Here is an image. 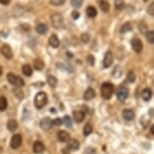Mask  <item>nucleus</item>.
Instances as JSON below:
<instances>
[{
    "instance_id": "nucleus-1",
    "label": "nucleus",
    "mask_w": 154,
    "mask_h": 154,
    "mask_svg": "<svg viewBox=\"0 0 154 154\" xmlns=\"http://www.w3.org/2000/svg\"><path fill=\"white\" fill-rule=\"evenodd\" d=\"M115 92V87L111 83H104L101 87V94L104 99H110Z\"/></svg>"
},
{
    "instance_id": "nucleus-2",
    "label": "nucleus",
    "mask_w": 154,
    "mask_h": 154,
    "mask_svg": "<svg viewBox=\"0 0 154 154\" xmlns=\"http://www.w3.org/2000/svg\"><path fill=\"white\" fill-rule=\"evenodd\" d=\"M46 103H48V96L45 92H39L34 99V105L37 109H42L46 105Z\"/></svg>"
},
{
    "instance_id": "nucleus-3",
    "label": "nucleus",
    "mask_w": 154,
    "mask_h": 154,
    "mask_svg": "<svg viewBox=\"0 0 154 154\" xmlns=\"http://www.w3.org/2000/svg\"><path fill=\"white\" fill-rule=\"evenodd\" d=\"M7 80L10 84L16 86L17 88H21V87L24 86V81H23L20 77H17V75L12 74V72H8Z\"/></svg>"
},
{
    "instance_id": "nucleus-4",
    "label": "nucleus",
    "mask_w": 154,
    "mask_h": 154,
    "mask_svg": "<svg viewBox=\"0 0 154 154\" xmlns=\"http://www.w3.org/2000/svg\"><path fill=\"white\" fill-rule=\"evenodd\" d=\"M51 24L54 27L60 28L63 25V17L62 14L60 13H54L51 15Z\"/></svg>"
},
{
    "instance_id": "nucleus-5",
    "label": "nucleus",
    "mask_w": 154,
    "mask_h": 154,
    "mask_svg": "<svg viewBox=\"0 0 154 154\" xmlns=\"http://www.w3.org/2000/svg\"><path fill=\"white\" fill-rule=\"evenodd\" d=\"M21 143H22L21 135H20V134H15V135H13L12 139H11L10 146H11V148H13V149H17V148L20 147Z\"/></svg>"
},
{
    "instance_id": "nucleus-6",
    "label": "nucleus",
    "mask_w": 154,
    "mask_h": 154,
    "mask_svg": "<svg viewBox=\"0 0 154 154\" xmlns=\"http://www.w3.org/2000/svg\"><path fill=\"white\" fill-rule=\"evenodd\" d=\"M0 51H1V54H3V57H6L7 60H10L12 59L13 57V54H12V49L8 45H3L1 46V48H0Z\"/></svg>"
},
{
    "instance_id": "nucleus-7",
    "label": "nucleus",
    "mask_w": 154,
    "mask_h": 154,
    "mask_svg": "<svg viewBox=\"0 0 154 154\" xmlns=\"http://www.w3.org/2000/svg\"><path fill=\"white\" fill-rule=\"evenodd\" d=\"M128 93L129 92H128V89L126 87L121 86L117 91V97L120 101H125L128 97Z\"/></svg>"
},
{
    "instance_id": "nucleus-8",
    "label": "nucleus",
    "mask_w": 154,
    "mask_h": 154,
    "mask_svg": "<svg viewBox=\"0 0 154 154\" xmlns=\"http://www.w3.org/2000/svg\"><path fill=\"white\" fill-rule=\"evenodd\" d=\"M132 48L135 53L140 54L142 51V49H143V43H142V42L140 39L134 38L132 40Z\"/></svg>"
},
{
    "instance_id": "nucleus-9",
    "label": "nucleus",
    "mask_w": 154,
    "mask_h": 154,
    "mask_svg": "<svg viewBox=\"0 0 154 154\" xmlns=\"http://www.w3.org/2000/svg\"><path fill=\"white\" fill-rule=\"evenodd\" d=\"M112 63H113V54L111 51H107L105 57H104L103 65L105 68H109V66L112 65Z\"/></svg>"
},
{
    "instance_id": "nucleus-10",
    "label": "nucleus",
    "mask_w": 154,
    "mask_h": 154,
    "mask_svg": "<svg viewBox=\"0 0 154 154\" xmlns=\"http://www.w3.org/2000/svg\"><path fill=\"white\" fill-rule=\"evenodd\" d=\"M51 125H53V121L48 117L43 118L42 120L40 121V127H42V129L43 130H48L49 128L51 127Z\"/></svg>"
},
{
    "instance_id": "nucleus-11",
    "label": "nucleus",
    "mask_w": 154,
    "mask_h": 154,
    "mask_svg": "<svg viewBox=\"0 0 154 154\" xmlns=\"http://www.w3.org/2000/svg\"><path fill=\"white\" fill-rule=\"evenodd\" d=\"M48 42H49V45L54 48H57L60 46V39H59V37L57 36V34H51V36L49 37V39H48Z\"/></svg>"
},
{
    "instance_id": "nucleus-12",
    "label": "nucleus",
    "mask_w": 154,
    "mask_h": 154,
    "mask_svg": "<svg viewBox=\"0 0 154 154\" xmlns=\"http://www.w3.org/2000/svg\"><path fill=\"white\" fill-rule=\"evenodd\" d=\"M122 115H123V118L127 121H132L133 119L135 118V114L132 110H128V109L124 110L123 113H122Z\"/></svg>"
},
{
    "instance_id": "nucleus-13",
    "label": "nucleus",
    "mask_w": 154,
    "mask_h": 154,
    "mask_svg": "<svg viewBox=\"0 0 154 154\" xmlns=\"http://www.w3.org/2000/svg\"><path fill=\"white\" fill-rule=\"evenodd\" d=\"M45 151V145L40 141H35L33 143V152L34 153H42Z\"/></svg>"
},
{
    "instance_id": "nucleus-14",
    "label": "nucleus",
    "mask_w": 154,
    "mask_h": 154,
    "mask_svg": "<svg viewBox=\"0 0 154 154\" xmlns=\"http://www.w3.org/2000/svg\"><path fill=\"white\" fill-rule=\"evenodd\" d=\"M57 138H59V140L60 142H69V135L68 132L63 131V130H62V131H60L59 133H57Z\"/></svg>"
},
{
    "instance_id": "nucleus-15",
    "label": "nucleus",
    "mask_w": 154,
    "mask_h": 154,
    "mask_svg": "<svg viewBox=\"0 0 154 154\" xmlns=\"http://www.w3.org/2000/svg\"><path fill=\"white\" fill-rule=\"evenodd\" d=\"M74 119L77 123H81L85 119V113L82 111H75L74 112Z\"/></svg>"
},
{
    "instance_id": "nucleus-16",
    "label": "nucleus",
    "mask_w": 154,
    "mask_h": 154,
    "mask_svg": "<svg viewBox=\"0 0 154 154\" xmlns=\"http://www.w3.org/2000/svg\"><path fill=\"white\" fill-rule=\"evenodd\" d=\"M99 5H100V8L102 9V11H104V12H108L110 10V4L106 0H100V1H99Z\"/></svg>"
},
{
    "instance_id": "nucleus-17",
    "label": "nucleus",
    "mask_w": 154,
    "mask_h": 154,
    "mask_svg": "<svg viewBox=\"0 0 154 154\" xmlns=\"http://www.w3.org/2000/svg\"><path fill=\"white\" fill-rule=\"evenodd\" d=\"M35 30L39 34H45L46 32H48V26H46V24H45V23H39V24L36 26Z\"/></svg>"
},
{
    "instance_id": "nucleus-18",
    "label": "nucleus",
    "mask_w": 154,
    "mask_h": 154,
    "mask_svg": "<svg viewBox=\"0 0 154 154\" xmlns=\"http://www.w3.org/2000/svg\"><path fill=\"white\" fill-rule=\"evenodd\" d=\"M17 126H18V124H17V122L15 120H13V119H10V120L7 122V128L11 132L15 131L17 129Z\"/></svg>"
},
{
    "instance_id": "nucleus-19",
    "label": "nucleus",
    "mask_w": 154,
    "mask_h": 154,
    "mask_svg": "<svg viewBox=\"0 0 154 154\" xmlns=\"http://www.w3.org/2000/svg\"><path fill=\"white\" fill-rule=\"evenodd\" d=\"M95 91L93 90L92 88H89L86 90L85 94H84V98H85V100H92L93 98L95 97Z\"/></svg>"
},
{
    "instance_id": "nucleus-20",
    "label": "nucleus",
    "mask_w": 154,
    "mask_h": 154,
    "mask_svg": "<svg viewBox=\"0 0 154 154\" xmlns=\"http://www.w3.org/2000/svg\"><path fill=\"white\" fill-rule=\"evenodd\" d=\"M141 96L144 101H149L151 99V96H152V92H151L150 89H144L143 91H142Z\"/></svg>"
},
{
    "instance_id": "nucleus-21",
    "label": "nucleus",
    "mask_w": 154,
    "mask_h": 154,
    "mask_svg": "<svg viewBox=\"0 0 154 154\" xmlns=\"http://www.w3.org/2000/svg\"><path fill=\"white\" fill-rule=\"evenodd\" d=\"M86 13L89 17H95L97 15L98 12H97V9H96L94 6H88L86 9Z\"/></svg>"
},
{
    "instance_id": "nucleus-22",
    "label": "nucleus",
    "mask_w": 154,
    "mask_h": 154,
    "mask_svg": "<svg viewBox=\"0 0 154 154\" xmlns=\"http://www.w3.org/2000/svg\"><path fill=\"white\" fill-rule=\"evenodd\" d=\"M69 148L72 150H78L80 148V144L75 139H72V140H69Z\"/></svg>"
},
{
    "instance_id": "nucleus-23",
    "label": "nucleus",
    "mask_w": 154,
    "mask_h": 154,
    "mask_svg": "<svg viewBox=\"0 0 154 154\" xmlns=\"http://www.w3.org/2000/svg\"><path fill=\"white\" fill-rule=\"evenodd\" d=\"M43 66H45V63H43V60L42 59H35L34 60V68L37 71H40V69H43Z\"/></svg>"
},
{
    "instance_id": "nucleus-24",
    "label": "nucleus",
    "mask_w": 154,
    "mask_h": 154,
    "mask_svg": "<svg viewBox=\"0 0 154 154\" xmlns=\"http://www.w3.org/2000/svg\"><path fill=\"white\" fill-rule=\"evenodd\" d=\"M22 72L26 77H30L32 75V69H31V66L29 65H24L22 66Z\"/></svg>"
},
{
    "instance_id": "nucleus-25",
    "label": "nucleus",
    "mask_w": 154,
    "mask_h": 154,
    "mask_svg": "<svg viewBox=\"0 0 154 154\" xmlns=\"http://www.w3.org/2000/svg\"><path fill=\"white\" fill-rule=\"evenodd\" d=\"M125 1L124 0H115V8L117 10H123L125 8Z\"/></svg>"
},
{
    "instance_id": "nucleus-26",
    "label": "nucleus",
    "mask_w": 154,
    "mask_h": 154,
    "mask_svg": "<svg viewBox=\"0 0 154 154\" xmlns=\"http://www.w3.org/2000/svg\"><path fill=\"white\" fill-rule=\"evenodd\" d=\"M48 85L51 87L54 88V87L57 86V80L56 77H54V75H48Z\"/></svg>"
},
{
    "instance_id": "nucleus-27",
    "label": "nucleus",
    "mask_w": 154,
    "mask_h": 154,
    "mask_svg": "<svg viewBox=\"0 0 154 154\" xmlns=\"http://www.w3.org/2000/svg\"><path fill=\"white\" fill-rule=\"evenodd\" d=\"M130 30H132V25H131V23H129V22L125 23L123 26L121 27V32H122V33L129 32Z\"/></svg>"
},
{
    "instance_id": "nucleus-28",
    "label": "nucleus",
    "mask_w": 154,
    "mask_h": 154,
    "mask_svg": "<svg viewBox=\"0 0 154 154\" xmlns=\"http://www.w3.org/2000/svg\"><path fill=\"white\" fill-rule=\"evenodd\" d=\"M7 108V100L4 97H0V111H4Z\"/></svg>"
},
{
    "instance_id": "nucleus-29",
    "label": "nucleus",
    "mask_w": 154,
    "mask_h": 154,
    "mask_svg": "<svg viewBox=\"0 0 154 154\" xmlns=\"http://www.w3.org/2000/svg\"><path fill=\"white\" fill-rule=\"evenodd\" d=\"M92 131H93V126L90 123H87L86 126L84 127V135L88 136L91 134Z\"/></svg>"
},
{
    "instance_id": "nucleus-30",
    "label": "nucleus",
    "mask_w": 154,
    "mask_h": 154,
    "mask_svg": "<svg viewBox=\"0 0 154 154\" xmlns=\"http://www.w3.org/2000/svg\"><path fill=\"white\" fill-rule=\"evenodd\" d=\"M66 0H49V3L54 6H62L65 4Z\"/></svg>"
},
{
    "instance_id": "nucleus-31",
    "label": "nucleus",
    "mask_w": 154,
    "mask_h": 154,
    "mask_svg": "<svg viewBox=\"0 0 154 154\" xmlns=\"http://www.w3.org/2000/svg\"><path fill=\"white\" fill-rule=\"evenodd\" d=\"M146 38L148 40V42L154 43V32H153V31H147V32H146Z\"/></svg>"
},
{
    "instance_id": "nucleus-32",
    "label": "nucleus",
    "mask_w": 154,
    "mask_h": 154,
    "mask_svg": "<svg viewBox=\"0 0 154 154\" xmlns=\"http://www.w3.org/2000/svg\"><path fill=\"white\" fill-rule=\"evenodd\" d=\"M139 30H140L142 33H146L148 31V27H147L146 23L143 21L140 22V24H139Z\"/></svg>"
},
{
    "instance_id": "nucleus-33",
    "label": "nucleus",
    "mask_w": 154,
    "mask_h": 154,
    "mask_svg": "<svg viewBox=\"0 0 154 154\" xmlns=\"http://www.w3.org/2000/svg\"><path fill=\"white\" fill-rule=\"evenodd\" d=\"M127 80L129 83H134L135 82V74L133 72H129L127 75Z\"/></svg>"
},
{
    "instance_id": "nucleus-34",
    "label": "nucleus",
    "mask_w": 154,
    "mask_h": 154,
    "mask_svg": "<svg viewBox=\"0 0 154 154\" xmlns=\"http://www.w3.org/2000/svg\"><path fill=\"white\" fill-rule=\"evenodd\" d=\"M71 3L74 7L79 8L83 4V0H71Z\"/></svg>"
},
{
    "instance_id": "nucleus-35",
    "label": "nucleus",
    "mask_w": 154,
    "mask_h": 154,
    "mask_svg": "<svg viewBox=\"0 0 154 154\" xmlns=\"http://www.w3.org/2000/svg\"><path fill=\"white\" fill-rule=\"evenodd\" d=\"M63 123L65 124L66 127H72V120H71V118H69V116H65V117H63Z\"/></svg>"
},
{
    "instance_id": "nucleus-36",
    "label": "nucleus",
    "mask_w": 154,
    "mask_h": 154,
    "mask_svg": "<svg viewBox=\"0 0 154 154\" xmlns=\"http://www.w3.org/2000/svg\"><path fill=\"white\" fill-rule=\"evenodd\" d=\"M13 92L15 93L16 97L18 98V99H20V100H21V99L23 98V93H22V91L19 88H15V89L13 90Z\"/></svg>"
},
{
    "instance_id": "nucleus-37",
    "label": "nucleus",
    "mask_w": 154,
    "mask_h": 154,
    "mask_svg": "<svg viewBox=\"0 0 154 154\" xmlns=\"http://www.w3.org/2000/svg\"><path fill=\"white\" fill-rule=\"evenodd\" d=\"M81 40H82V42H84V43L89 42V40H90L89 34L88 33H83L82 35H81Z\"/></svg>"
},
{
    "instance_id": "nucleus-38",
    "label": "nucleus",
    "mask_w": 154,
    "mask_h": 154,
    "mask_svg": "<svg viewBox=\"0 0 154 154\" xmlns=\"http://www.w3.org/2000/svg\"><path fill=\"white\" fill-rule=\"evenodd\" d=\"M147 11H148V13H149L150 15H153V14H154V3H151L149 5V7H148Z\"/></svg>"
},
{
    "instance_id": "nucleus-39",
    "label": "nucleus",
    "mask_w": 154,
    "mask_h": 154,
    "mask_svg": "<svg viewBox=\"0 0 154 154\" xmlns=\"http://www.w3.org/2000/svg\"><path fill=\"white\" fill-rule=\"evenodd\" d=\"M62 123H63V121L60 120V118L54 119V120L53 121V124H54V125H56V126H60V125H62Z\"/></svg>"
},
{
    "instance_id": "nucleus-40",
    "label": "nucleus",
    "mask_w": 154,
    "mask_h": 154,
    "mask_svg": "<svg viewBox=\"0 0 154 154\" xmlns=\"http://www.w3.org/2000/svg\"><path fill=\"white\" fill-rule=\"evenodd\" d=\"M88 60H89L90 66H94L95 65V57L93 56H89L88 57Z\"/></svg>"
},
{
    "instance_id": "nucleus-41",
    "label": "nucleus",
    "mask_w": 154,
    "mask_h": 154,
    "mask_svg": "<svg viewBox=\"0 0 154 154\" xmlns=\"http://www.w3.org/2000/svg\"><path fill=\"white\" fill-rule=\"evenodd\" d=\"M72 17L74 19H78L80 17V13L78 12V11H72Z\"/></svg>"
},
{
    "instance_id": "nucleus-42",
    "label": "nucleus",
    "mask_w": 154,
    "mask_h": 154,
    "mask_svg": "<svg viewBox=\"0 0 154 154\" xmlns=\"http://www.w3.org/2000/svg\"><path fill=\"white\" fill-rule=\"evenodd\" d=\"M11 0H0V3L3 4V5H8L10 3Z\"/></svg>"
},
{
    "instance_id": "nucleus-43",
    "label": "nucleus",
    "mask_w": 154,
    "mask_h": 154,
    "mask_svg": "<svg viewBox=\"0 0 154 154\" xmlns=\"http://www.w3.org/2000/svg\"><path fill=\"white\" fill-rule=\"evenodd\" d=\"M151 133H152V134H154V127L153 126H151Z\"/></svg>"
},
{
    "instance_id": "nucleus-44",
    "label": "nucleus",
    "mask_w": 154,
    "mask_h": 154,
    "mask_svg": "<svg viewBox=\"0 0 154 154\" xmlns=\"http://www.w3.org/2000/svg\"><path fill=\"white\" fill-rule=\"evenodd\" d=\"M63 152L65 153V154H69V151H68V152H66V149H63Z\"/></svg>"
},
{
    "instance_id": "nucleus-45",
    "label": "nucleus",
    "mask_w": 154,
    "mask_h": 154,
    "mask_svg": "<svg viewBox=\"0 0 154 154\" xmlns=\"http://www.w3.org/2000/svg\"><path fill=\"white\" fill-rule=\"evenodd\" d=\"M1 74H2V69H1V68H0V75H1Z\"/></svg>"
},
{
    "instance_id": "nucleus-46",
    "label": "nucleus",
    "mask_w": 154,
    "mask_h": 154,
    "mask_svg": "<svg viewBox=\"0 0 154 154\" xmlns=\"http://www.w3.org/2000/svg\"><path fill=\"white\" fill-rule=\"evenodd\" d=\"M143 1H144V2H147V1H148V0H143Z\"/></svg>"
},
{
    "instance_id": "nucleus-47",
    "label": "nucleus",
    "mask_w": 154,
    "mask_h": 154,
    "mask_svg": "<svg viewBox=\"0 0 154 154\" xmlns=\"http://www.w3.org/2000/svg\"><path fill=\"white\" fill-rule=\"evenodd\" d=\"M2 150V148H1V146H0V151H1Z\"/></svg>"
}]
</instances>
